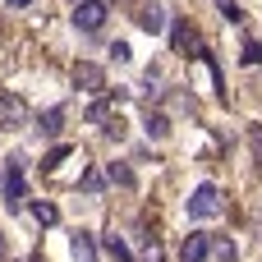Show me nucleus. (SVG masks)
<instances>
[{"instance_id":"7ed1b4c3","label":"nucleus","mask_w":262,"mask_h":262,"mask_svg":"<svg viewBox=\"0 0 262 262\" xmlns=\"http://www.w3.org/2000/svg\"><path fill=\"white\" fill-rule=\"evenodd\" d=\"M18 198H23V170H18V161H9L5 166V203L18 207Z\"/></svg>"},{"instance_id":"20e7f679","label":"nucleus","mask_w":262,"mask_h":262,"mask_svg":"<svg viewBox=\"0 0 262 262\" xmlns=\"http://www.w3.org/2000/svg\"><path fill=\"white\" fill-rule=\"evenodd\" d=\"M207 253H212L207 235H189V239H184V249H180V262H207Z\"/></svg>"},{"instance_id":"f3484780","label":"nucleus","mask_w":262,"mask_h":262,"mask_svg":"<svg viewBox=\"0 0 262 262\" xmlns=\"http://www.w3.org/2000/svg\"><path fill=\"white\" fill-rule=\"evenodd\" d=\"M147 134H152V138H166V120L152 115V120H147Z\"/></svg>"},{"instance_id":"423d86ee","label":"nucleus","mask_w":262,"mask_h":262,"mask_svg":"<svg viewBox=\"0 0 262 262\" xmlns=\"http://www.w3.org/2000/svg\"><path fill=\"white\" fill-rule=\"evenodd\" d=\"M74 83H78L83 92H97V88H101V69L83 60V64H74Z\"/></svg>"},{"instance_id":"6e6552de","label":"nucleus","mask_w":262,"mask_h":262,"mask_svg":"<svg viewBox=\"0 0 262 262\" xmlns=\"http://www.w3.org/2000/svg\"><path fill=\"white\" fill-rule=\"evenodd\" d=\"M170 37H175V51H180V55H193V51H189V46H193V28L175 23V28H170Z\"/></svg>"},{"instance_id":"0eeeda50","label":"nucleus","mask_w":262,"mask_h":262,"mask_svg":"<svg viewBox=\"0 0 262 262\" xmlns=\"http://www.w3.org/2000/svg\"><path fill=\"white\" fill-rule=\"evenodd\" d=\"M0 120H5V129H14L23 120V101L18 97H0Z\"/></svg>"},{"instance_id":"f257e3e1","label":"nucleus","mask_w":262,"mask_h":262,"mask_svg":"<svg viewBox=\"0 0 262 262\" xmlns=\"http://www.w3.org/2000/svg\"><path fill=\"white\" fill-rule=\"evenodd\" d=\"M216 212H221L216 189H212V184H198L193 198H189V216H193V221H207V216H216Z\"/></svg>"},{"instance_id":"ddd939ff","label":"nucleus","mask_w":262,"mask_h":262,"mask_svg":"<svg viewBox=\"0 0 262 262\" xmlns=\"http://www.w3.org/2000/svg\"><path fill=\"white\" fill-rule=\"evenodd\" d=\"M32 216H37V221H46V226H51V221H55V216H60V212H55V207H51V203H32Z\"/></svg>"},{"instance_id":"dca6fc26","label":"nucleus","mask_w":262,"mask_h":262,"mask_svg":"<svg viewBox=\"0 0 262 262\" xmlns=\"http://www.w3.org/2000/svg\"><path fill=\"white\" fill-rule=\"evenodd\" d=\"M244 64H262V41H249L244 46Z\"/></svg>"},{"instance_id":"9d476101","label":"nucleus","mask_w":262,"mask_h":262,"mask_svg":"<svg viewBox=\"0 0 262 262\" xmlns=\"http://www.w3.org/2000/svg\"><path fill=\"white\" fill-rule=\"evenodd\" d=\"M74 258H83V262L97 258V249H92V239H88V235H74Z\"/></svg>"},{"instance_id":"1a4fd4ad","label":"nucleus","mask_w":262,"mask_h":262,"mask_svg":"<svg viewBox=\"0 0 262 262\" xmlns=\"http://www.w3.org/2000/svg\"><path fill=\"white\" fill-rule=\"evenodd\" d=\"M60 120H64V111H46V115H41V124H37V129H41V134H51V138H55V134H60Z\"/></svg>"},{"instance_id":"6ab92c4d","label":"nucleus","mask_w":262,"mask_h":262,"mask_svg":"<svg viewBox=\"0 0 262 262\" xmlns=\"http://www.w3.org/2000/svg\"><path fill=\"white\" fill-rule=\"evenodd\" d=\"M249 138H253V152H258V157H262V134H258V129H253Z\"/></svg>"},{"instance_id":"9b49d317","label":"nucleus","mask_w":262,"mask_h":262,"mask_svg":"<svg viewBox=\"0 0 262 262\" xmlns=\"http://www.w3.org/2000/svg\"><path fill=\"white\" fill-rule=\"evenodd\" d=\"M106 253H111V258H120V262H134V258H129V249H124L115 235H106Z\"/></svg>"},{"instance_id":"412c9836","label":"nucleus","mask_w":262,"mask_h":262,"mask_svg":"<svg viewBox=\"0 0 262 262\" xmlns=\"http://www.w3.org/2000/svg\"><path fill=\"white\" fill-rule=\"evenodd\" d=\"M74 5H83V0H74Z\"/></svg>"},{"instance_id":"2eb2a0df","label":"nucleus","mask_w":262,"mask_h":262,"mask_svg":"<svg viewBox=\"0 0 262 262\" xmlns=\"http://www.w3.org/2000/svg\"><path fill=\"white\" fill-rule=\"evenodd\" d=\"M212 253H216L221 262H230V258H235V244H230V239H216V244H212Z\"/></svg>"},{"instance_id":"39448f33","label":"nucleus","mask_w":262,"mask_h":262,"mask_svg":"<svg viewBox=\"0 0 262 262\" xmlns=\"http://www.w3.org/2000/svg\"><path fill=\"white\" fill-rule=\"evenodd\" d=\"M138 28H143V32H152V37H157V32H166V9H161V5H147V9L138 14Z\"/></svg>"},{"instance_id":"f8f14e48","label":"nucleus","mask_w":262,"mask_h":262,"mask_svg":"<svg viewBox=\"0 0 262 262\" xmlns=\"http://www.w3.org/2000/svg\"><path fill=\"white\" fill-rule=\"evenodd\" d=\"M111 180L129 189V184H134V170H129V166H115V161H111Z\"/></svg>"},{"instance_id":"aec40b11","label":"nucleus","mask_w":262,"mask_h":262,"mask_svg":"<svg viewBox=\"0 0 262 262\" xmlns=\"http://www.w3.org/2000/svg\"><path fill=\"white\" fill-rule=\"evenodd\" d=\"M9 5H28V0H9Z\"/></svg>"},{"instance_id":"4468645a","label":"nucleus","mask_w":262,"mask_h":262,"mask_svg":"<svg viewBox=\"0 0 262 262\" xmlns=\"http://www.w3.org/2000/svg\"><path fill=\"white\" fill-rule=\"evenodd\" d=\"M216 9H221V14H226V18H230V23H239V18H244V14H239V5H235V0H216Z\"/></svg>"},{"instance_id":"f03ea898","label":"nucleus","mask_w":262,"mask_h":262,"mask_svg":"<svg viewBox=\"0 0 262 262\" xmlns=\"http://www.w3.org/2000/svg\"><path fill=\"white\" fill-rule=\"evenodd\" d=\"M106 23V5L101 0H83L78 9H74V28H83V32H97Z\"/></svg>"},{"instance_id":"a211bd4d","label":"nucleus","mask_w":262,"mask_h":262,"mask_svg":"<svg viewBox=\"0 0 262 262\" xmlns=\"http://www.w3.org/2000/svg\"><path fill=\"white\" fill-rule=\"evenodd\" d=\"M111 55H115V60L124 64V60H129V41H115V46H111Z\"/></svg>"}]
</instances>
